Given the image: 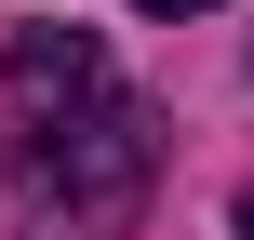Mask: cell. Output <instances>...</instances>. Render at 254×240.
Listing matches in <instances>:
<instances>
[{"label": "cell", "instance_id": "2", "mask_svg": "<svg viewBox=\"0 0 254 240\" xmlns=\"http://www.w3.org/2000/svg\"><path fill=\"white\" fill-rule=\"evenodd\" d=\"M0 94H13V134L27 120H67V107H94L107 94V53H94V27H13V53H0Z\"/></svg>", "mask_w": 254, "mask_h": 240}, {"label": "cell", "instance_id": "1", "mask_svg": "<svg viewBox=\"0 0 254 240\" xmlns=\"http://www.w3.org/2000/svg\"><path fill=\"white\" fill-rule=\"evenodd\" d=\"M147 174H161V134H147V107H134V94H94V107H67V120H27V134H13V187H27V214H40L54 240H107V227H134Z\"/></svg>", "mask_w": 254, "mask_h": 240}, {"label": "cell", "instance_id": "4", "mask_svg": "<svg viewBox=\"0 0 254 240\" xmlns=\"http://www.w3.org/2000/svg\"><path fill=\"white\" fill-rule=\"evenodd\" d=\"M241 240H254V187H241Z\"/></svg>", "mask_w": 254, "mask_h": 240}, {"label": "cell", "instance_id": "3", "mask_svg": "<svg viewBox=\"0 0 254 240\" xmlns=\"http://www.w3.org/2000/svg\"><path fill=\"white\" fill-rule=\"evenodd\" d=\"M134 13H201V0H134Z\"/></svg>", "mask_w": 254, "mask_h": 240}]
</instances>
